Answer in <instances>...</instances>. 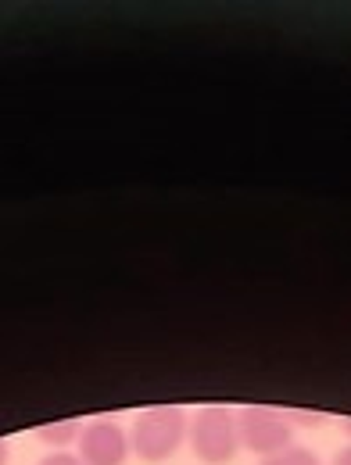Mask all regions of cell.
I'll return each instance as SVG.
<instances>
[{"label": "cell", "mask_w": 351, "mask_h": 465, "mask_svg": "<svg viewBox=\"0 0 351 465\" xmlns=\"http://www.w3.org/2000/svg\"><path fill=\"white\" fill-rule=\"evenodd\" d=\"M75 455L83 459V465H125V459L133 455L129 433L112 419H94L79 430Z\"/></svg>", "instance_id": "cell-4"}, {"label": "cell", "mask_w": 351, "mask_h": 465, "mask_svg": "<svg viewBox=\"0 0 351 465\" xmlns=\"http://www.w3.org/2000/svg\"><path fill=\"white\" fill-rule=\"evenodd\" d=\"M79 422L75 419H65V422H44V426H36L33 430V437L40 440V444H47L51 451H65L68 444H75L79 440Z\"/></svg>", "instance_id": "cell-5"}, {"label": "cell", "mask_w": 351, "mask_h": 465, "mask_svg": "<svg viewBox=\"0 0 351 465\" xmlns=\"http://www.w3.org/2000/svg\"><path fill=\"white\" fill-rule=\"evenodd\" d=\"M11 462V448H7V440H0V465Z\"/></svg>", "instance_id": "cell-9"}, {"label": "cell", "mask_w": 351, "mask_h": 465, "mask_svg": "<svg viewBox=\"0 0 351 465\" xmlns=\"http://www.w3.org/2000/svg\"><path fill=\"white\" fill-rule=\"evenodd\" d=\"M186 430H190V419L179 405L144 408L129 430V448L140 462L162 465L186 444Z\"/></svg>", "instance_id": "cell-1"}, {"label": "cell", "mask_w": 351, "mask_h": 465, "mask_svg": "<svg viewBox=\"0 0 351 465\" xmlns=\"http://www.w3.org/2000/svg\"><path fill=\"white\" fill-rule=\"evenodd\" d=\"M36 465H83V459L72 455V451H51V455H44Z\"/></svg>", "instance_id": "cell-7"}, {"label": "cell", "mask_w": 351, "mask_h": 465, "mask_svg": "<svg viewBox=\"0 0 351 465\" xmlns=\"http://www.w3.org/2000/svg\"><path fill=\"white\" fill-rule=\"evenodd\" d=\"M341 430H345V433L351 437V419H345V422H341Z\"/></svg>", "instance_id": "cell-10"}, {"label": "cell", "mask_w": 351, "mask_h": 465, "mask_svg": "<svg viewBox=\"0 0 351 465\" xmlns=\"http://www.w3.org/2000/svg\"><path fill=\"white\" fill-rule=\"evenodd\" d=\"M334 465H351V444H348V448H341V451L334 455Z\"/></svg>", "instance_id": "cell-8"}, {"label": "cell", "mask_w": 351, "mask_h": 465, "mask_svg": "<svg viewBox=\"0 0 351 465\" xmlns=\"http://www.w3.org/2000/svg\"><path fill=\"white\" fill-rule=\"evenodd\" d=\"M186 444L194 459L205 465H226L240 451V433H236V411L223 405H205L194 411Z\"/></svg>", "instance_id": "cell-2"}, {"label": "cell", "mask_w": 351, "mask_h": 465, "mask_svg": "<svg viewBox=\"0 0 351 465\" xmlns=\"http://www.w3.org/2000/svg\"><path fill=\"white\" fill-rule=\"evenodd\" d=\"M262 465H323V459L305 444H291L287 451H280L273 459H262Z\"/></svg>", "instance_id": "cell-6"}, {"label": "cell", "mask_w": 351, "mask_h": 465, "mask_svg": "<svg viewBox=\"0 0 351 465\" xmlns=\"http://www.w3.org/2000/svg\"><path fill=\"white\" fill-rule=\"evenodd\" d=\"M236 433H240V448H247L258 459H273L294 444V426L287 411H280V408H240L236 411Z\"/></svg>", "instance_id": "cell-3"}]
</instances>
